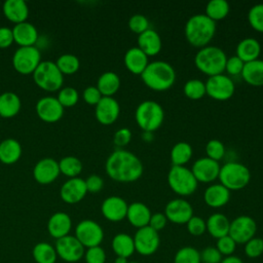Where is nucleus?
<instances>
[{"label": "nucleus", "instance_id": "f257e3e1", "mask_svg": "<svg viewBox=\"0 0 263 263\" xmlns=\"http://www.w3.org/2000/svg\"><path fill=\"white\" fill-rule=\"evenodd\" d=\"M105 170L107 175L119 183H133L138 181L144 172L141 159L130 151L117 149L107 158Z\"/></svg>", "mask_w": 263, "mask_h": 263}, {"label": "nucleus", "instance_id": "f03ea898", "mask_svg": "<svg viewBox=\"0 0 263 263\" xmlns=\"http://www.w3.org/2000/svg\"><path fill=\"white\" fill-rule=\"evenodd\" d=\"M216 33V23L204 13H197L190 16L184 27L186 40L194 47L209 45Z\"/></svg>", "mask_w": 263, "mask_h": 263}, {"label": "nucleus", "instance_id": "7ed1b4c3", "mask_svg": "<svg viewBox=\"0 0 263 263\" xmlns=\"http://www.w3.org/2000/svg\"><path fill=\"white\" fill-rule=\"evenodd\" d=\"M140 76L144 84L154 91L167 90L176 81V71L174 67L164 61L149 63Z\"/></svg>", "mask_w": 263, "mask_h": 263}, {"label": "nucleus", "instance_id": "20e7f679", "mask_svg": "<svg viewBox=\"0 0 263 263\" xmlns=\"http://www.w3.org/2000/svg\"><path fill=\"white\" fill-rule=\"evenodd\" d=\"M227 55L224 50L215 45H206L201 47L194 57L196 68L209 77L223 74Z\"/></svg>", "mask_w": 263, "mask_h": 263}, {"label": "nucleus", "instance_id": "39448f33", "mask_svg": "<svg viewBox=\"0 0 263 263\" xmlns=\"http://www.w3.org/2000/svg\"><path fill=\"white\" fill-rule=\"evenodd\" d=\"M135 119L143 132L153 133L161 126L164 119V111L157 102L146 100L136 108Z\"/></svg>", "mask_w": 263, "mask_h": 263}, {"label": "nucleus", "instance_id": "423d86ee", "mask_svg": "<svg viewBox=\"0 0 263 263\" xmlns=\"http://www.w3.org/2000/svg\"><path fill=\"white\" fill-rule=\"evenodd\" d=\"M218 179L228 190L236 191L250 183L251 172L248 166L240 162L229 161L221 166Z\"/></svg>", "mask_w": 263, "mask_h": 263}, {"label": "nucleus", "instance_id": "0eeeda50", "mask_svg": "<svg viewBox=\"0 0 263 263\" xmlns=\"http://www.w3.org/2000/svg\"><path fill=\"white\" fill-rule=\"evenodd\" d=\"M33 79L41 89L53 92L62 88L64 75L61 73L54 62L41 61L33 73Z\"/></svg>", "mask_w": 263, "mask_h": 263}, {"label": "nucleus", "instance_id": "6e6552de", "mask_svg": "<svg viewBox=\"0 0 263 263\" xmlns=\"http://www.w3.org/2000/svg\"><path fill=\"white\" fill-rule=\"evenodd\" d=\"M167 184L176 194L188 196L195 192L198 182L185 165H172L167 173Z\"/></svg>", "mask_w": 263, "mask_h": 263}, {"label": "nucleus", "instance_id": "1a4fd4ad", "mask_svg": "<svg viewBox=\"0 0 263 263\" xmlns=\"http://www.w3.org/2000/svg\"><path fill=\"white\" fill-rule=\"evenodd\" d=\"M41 63V53L36 46L18 47L12 55V66L16 72L23 75L33 74Z\"/></svg>", "mask_w": 263, "mask_h": 263}, {"label": "nucleus", "instance_id": "9d476101", "mask_svg": "<svg viewBox=\"0 0 263 263\" xmlns=\"http://www.w3.org/2000/svg\"><path fill=\"white\" fill-rule=\"evenodd\" d=\"M74 235L81 242V245L87 249L101 246L104 239V230L98 222L90 219H85L76 225Z\"/></svg>", "mask_w": 263, "mask_h": 263}, {"label": "nucleus", "instance_id": "9b49d317", "mask_svg": "<svg viewBox=\"0 0 263 263\" xmlns=\"http://www.w3.org/2000/svg\"><path fill=\"white\" fill-rule=\"evenodd\" d=\"M204 84L205 93L216 101H227L234 95L235 91L233 80L225 74L211 76L208 78Z\"/></svg>", "mask_w": 263, "mask_h": 263}, {"label": "nucleus", "instance_id": "f8f14e48", "mask_svg": "<svg viewBox=\"0 0 263 263\" xmlns=\"http://www.w3.org/2000/svg\"><path fill=\"white\" fill-rule=\"evenodd\" d=\"M257 232L256 221L247 215H241L230 221L228 235L236 245H245L251 238L255 237Z\"/></svg>", "mask_w": 263, "mask_h": 263}, {"label": "nucleus", "instance_id": "ddd939ff", "mask_svg": "<svg viewBox=\"0 0 263 263\" xmlns=\"http://www.w3.org/2000/svg\"><path fill=\"white\" fill-rule=\"evenodd\" d=\"M54 249L58 257L68 263H76L80 261L85 252V248L81 242L75 237V235L71 234L57 239Z\"/></svg>", "mask_w": 263, "mask_h": 263}, {"label": "nucleus", "instance_id": "4468645a", "mask_svg": "<svg viewBox=\"0 0 263 263\" xmlns=\"http://www.w3.org/2000/svg\"><path fill=\"white\" fill-rule=\"evenodd\" d=\"M133 238L135 250L141 256L147 257L155 254L160 246L159 233L149 226L137 229Z\"/></svg>", "mask_w": 263, "mask_h": 263}, {"label": "nucleus", "instance_id": "2eb2a0df", "mask_svg": "<svg viewBox=\"0 0 263 263\" xmlns=\"http://www.w3.org/2000/svg\"><path fill=\"white\" fill-rule=\"evenodd\" d=\"M167 221L183 225L186 224L193 216V208L189 201L184 198H175L170 200L164 208L163 213Z\"/></svg>", "mask_w": 263, "mask_h": 263}, {"label": "nucleus", "instance_id": "dca6fc26", "mask_svg": "<svg viewBox=\"0 0 263 263\" xmlns=\"http://www.w3.org/2000/svg\"><path fill=\"white\" fill-rule=\"evenodd\" d=\"M64 107L54 97H43L36 103V113L38 117L48 123L59 121L64 115Z\"/></svg>", "mask_w": 263, "mask_h": 263}, {"label": "nucleus", "instance_id": "f3484780", "mask_svg": "<svg viewBox=\"0 0 263 263\" xmlns=\"http://www.w3.org/2000/svg\"><path fill=\"white\" fill-rule=\"evenodd\" d=\"M220 164L218 161L209 157H201L194 161L191 167V172L194 175L197 182L211 183L218 179L220 173Z\"/></svg>", "mask_w": 263, "mask_h": 263}, {"label": "nucleus", "instance_id": "a211bd4d", "mask_svg": "<svg viewBox=\"0 0 263 263\" xmlns=\"http://www.w3.org/2000/svg\"><path fill=\"white\" fill-rule=\"evenodd\" d=\"M128 204L120 196L112 195L105 198L101 204L104 218L110 222H120L126 218Z\"/></svg>", "mask_w": 263, "mask_h": 263}, {"label": "nucleus", "instance_id": "6ab92c4d", "mask_svg": "<svg viewBox=\"0 0 263 263\" xmlns=\"http://www.w3.org/2000/svg\"><path fill=\"white\" fill-rule=\"evenodd\" d=\"M119 113V103L113 97H103L95 106L96 118L103 125L114 123L117 120Z\"/></svg>", "mask_w": 263, "mask_h": 263}, {"label": "nucleus", "instance_id": "aec40b11", "mask_svg": "<svg viewBox=\"0 0 263 263\" xmlns=\"http://www.w3.org/2000/svg\"><path fill=\"white\" fill-rule=\"evenodd\" d=\"M60 174L59 162L49 157H45L37 161L33 168V177L35 181L42 185H47L54 182Z\"/></svg>", "mask_w": 263, "mask_h": 263}, {"label": "nucleus", "instance_id": "412c9836", "mask_svg": "<svg viewBox=\"0 0 263 263\" xmlns=\"http://www.w3.org/2000/svg\"><path fill=\"white\" fill-rule=\"evenodd\" d=\"M87 193L85 181L79 177L70 178L67 180L60 189L61 198L66 203H77L81 201Z\"/></svg>", "mask_w": 263, "mask_h": 263}, {"label": "nucleus", "instance_id": "4be33fe9", "mask_svg": "<svg viewBox=\"0 0 263 263\" xmlns=\"http://www.w3.org/2000/svg\"><path fill=\"white\" fill-rule=\"evenodd\" d=\"M72 228L71 217L65 212L52 214L47 221V231L55 239L68 235Z\"/></svg>", "mask_w": 263, "mask_h": 263}, {"label": "nucleus", "instance_id": "5701e85b", "mask_svg": "<svg viewBox=\"0 0 263 263\" xmlns=\"http://www.w3.org/2000/svg\"><path fill=\"white\" fill-rule=\"evenodd\" d=\"M230 199V190L221 183L212 184L204 190L203 200L206 205L213 209H219L228 203Z\"/></svg>", "mask_w": 263, "mask_h": 263}, {"label": "nucleus", "instance_id": "b1692460", "mask_svg": "<svg viewBox=\"0 0 263 263\" xmlns=\"http://www.w3.org/2000/svg\"><path fill=\"white\" fill-rule=\"evenodd\" d=\"M151 215L150 209L144 202L135 201L128 204L125 219H127L132 226L139 229L148 226Z\"/></svg>", "mask_w": 263, "mask_h": 263}, {"label": "nucleus", "instance_id": "393cba45", "mask_svg": "<svg viewBox=\"0 0 263 263\" xmlns=\"http://www.w3.org/2000/svg\"><path fill=\"white\" fill-rule=\"evenodd\" d=\"M12 33L14 42L20 45V47L35 46L38 40V31L36 27L29 22L14 25L12 28Z\"/></svg>", "mask_w": 263, "mask_h": 263}, {"label": "nucleus", "instance_id": "a878e982", "mask_svg": "<svg viewBox=\"0 0 263 263\" xmlns=\"http://www.w3.org/2000/svg\"><path fill=\"white\" fill-rule=\"evenodd\" d=\"M138 47L147 57H154L160 52L162 41L159 34L155 30L148 29L147 31L138 35Z\"/></svg>", "mask_w": 263, "mask_h": 263}, {"label": "nucleus", "instance_id": "bb28decb", "mask_svg": "<svg viewBox=\"0 0 263 263\" xmlns=\"http://www.w3.org/2000/svg\"><path fill=\"white\" fill-rule=\"evenodd\" d=\"M125 68L133 74L141 75L148 66V57L138 47H130L126 50L123 57Z\"/></svg>", "mask_w": 263, "mask_h": 263}, {"label": "nucleus", "instance_id": "cd10ccee", "mask_svg": "<svg viewBox=\"0 0 263 263\" xmlns=\"http://www.w3.org/2000/svg\"><path fill=\"white\" fill-rule=\"evenodd\" d=\"M4 16L14 25L27 22L29 7L24 0H6L3 3Z\"/></svg>", "mask_w": 263, "mask_h": 263}, {"label": "nucleus", "instance_id": "c85d7f7f", "mask_svg": "<svg viewBox=\"0 0 263 263\" xmlns=\"http://www.w3.org/2000/svg\"><path fill=\"white\" fill-rule=\"evenodd\" d=\"M261 53V44L256 38L247 37L241 39L236 45V57L245 64L258 60Z\"/></svg>", "mask_w": 263, "mask_h": 263}, {"label": "nucleus", "instance_id": "c756f323", "mask_svg": "<svg viewBox=\"0 0 263 263\" xmlns=\"http://www.w3.org/2000/svg\"><path fill=\"white\" fill-rule=\"evenodd\" d=\"M111 248L116 257H123L126 259L132 257L136 252L133 236L124 232H119L113 236Z\"/></svg>", "mask_w": 263, "mask_h": 263}, {"label": "nucleus", "instance_id": "7c9ffc66", "mask_svg": "<svg viewBox=\"0 0 263 263\" xmlns=\"http://www.w3.org/2000/svg\"><path fill=\"white\" fill-rule=\"evenodd\" d=\"M205 225L209 234L212 237L218 239L228 234L230 221L224 214L214 213L206 219Z\"/></svg>", "mask_w": 263, "mask_h": 263}, {"label": "nucleus", "instance_id": "2f4dec72", "mask_svg": "<svg viewBox=\"0 0 263 263\" xmlns=\"http://www.w3.org/2000/svg\"><path fill=\"white\" fill-rule=\"evenodd\" d=\"M22 156V146L20 142L12 138L4 139L0 142V161L4 164H12Z\"/></svg>", "mask_w": 263, "mask_h": 263}, {"label": "nucleus", "instance_id": "473e14b6", "mask_svg": "<svg viewBox=\"0 0 263 263\" xmlns=\"http://www.w3.org/2000/svg\"><path fill=\"white\" fill-rule=\"evenodd\" d=\"M240 75L249 85L263 86V60L246 63Z\"/></svg>", "mask_w": 263, "mask_h": 263}, {"label": "nucleus", "instance_id": "72a5a7b5", "mask_svg": "<svg viewBox=\"0 0 263 263\" xmlns=\"http://www.w3.org/2000/svg\"><path fill=\"white\" fill-rule=\"evenodd\" d=\"M22 102L20 97L12 91H5L0 95V116L12 118L20 112Z\"/></svg>", "mask_w": 263, "mask_h": 263}, {"label": "nucleus", "instance_id": "f704fd0d", "mask_svg": "<svg viewBox=\"0 0 263 263\" xmlns=\"http://www.w3.org/2000/svg\"><path fill=\"white\" fill-rule=\"evenodd\" d=\"M96 86L103 97H112L120 87V78L115 72L107 71L101 74Z\"/></svg>", "mask_w": 263, "mask_h": 263}, {"label": "nucleus", "instance_id": "c9c22d12", "mask_svg": "<svg viewBox=\"0 0 263 263\" xmlns=\"http://www.w3.org/2000/svg\"><path fill=\"white\" fill-rule=\"evenodd\" d=\"M32 256L36 263H55L58 259L54 246L46 241L37 242L33 247Z\"/></svg>", "mask_w": 263, "mask_h": 263}, {"label": "nucleus", "instance_id": "e433bc0d", "mask_svg": "<svg viewBox=\"0 0 263 263\" xmlns=\"http://www.w3.org/2000/svg\"><path fill=\"white\" fill-rule=\"evenodd\" d=\"M170 155L173 165H185L191 159L193 149L186 142H178L173 146Z\"/></svg>", "mask_w": 263, "mask_h": 263}, {"label": "nucleus", "instance_id": "4c0bfd02", "mask_svg": "<svg viewBox=\"0 0 263 263\" xmlns=\"http://www.w3.org/2000/svg\"><path fill=\"white\" fill-rule=\"evenodd\" d=\"M230 10L229 3L226 0H211L205 6V15L215 23L224 20Z\"/></svg>", "mask_w": 263, "mask_h": 263}, {"label": "nucleus", "instance_id": "58836bf2", "mask_svg": "<svg viewBox=\"0 0 263 263\" xmlns=\"http://www.w3.org/2000/svg\"><path fill=\"white\" fill-rule=\"evenodd\" d=\"M60 173L70 178H76L82 172L83 165L79 158L76 156H65L59 161Z\"/></svg>", "mask_w": 263, "mask_h": 263}, {"label": "nucleus", "instance_id": "ea45409f", "mask_svg": "<svg viewBox=\"0 0 263 263\" xmlns=\"http://www.w3.org/2000/svg\"><path fill=\"white\" fill-rule=\"evenodd\" d=\"M54 63L63 75H72L76 73L80 67L79 59L72 53L61 54Z\"/></svg>", "mask_w": 263, "mask_h": 263}, {"label": "nucleus", "instance_id": "a19ab883", "mask_svg": "<svg viewBox=\"0 0 263 263\" xmlns=\"http://www.w3.org/2000/svg\"><path fill=\"white\" fill-rule=\"evenodd\" d=\"M173 263H201L200 253L194 247H182L176 252Z\"/></svg>", "mask_w": 263, "mask_h": 263}, {"label": "nucleus", "instance_id": "79ce46f5", "mask_svg": "<svg viewBox=\"0 0 263 263\" xmlns=\"http://www.w3.org/2000/svg\"><path fill=\"white\" fill-rule=\"evenodd\" d=\"M184 95L190 100H199L205 93V84L199 79H189L183 87Z\"/></svg>", "mask_w": 263, "mask_h": 263}, {"label": "nucleus", "instance_id": "37998d69", "mask_svg": "<svg viewBox=\"0 0 263 263\" xmlns=\"http://www.w3.org/2000/svg\"><path fill=\"white\" fill-rule=\"evenodd\" d=\"M57 99L64 108H69L77 104L79 100V93L76 88L71 86H66L59 90Z\"/></svg>", "mask_w": 263, "mask_h": 263}, {"label": "nucleus", "instance_id": "c03bdc74", "mask_svg": "<svg viewBox=\"0 0 263 263\" xmlns=\"http://www.w3.org/2000/svg\"><path fill=\"white\" fill-rule=\"evenodd\" d=\"M248 22L255 31L263 33V3L255 4L250 8Z\"/></svg>", "mask_w": 263, "mask_h": 263}, {"label": "nucleus", "instance_id": "a18cd8bd", "mask_svg": "<svg viewBox=\"0 0 263 263\" xmlns=\"http://www.w3.org/2000/svg\"><path fill=\"white\" fill-rule=\"evenodd\" d=\"M205 153L206 157L219 162L225 155V146L220 140H210L205 145Z\"/></svg>", "mask_w": 263, "mask_h": 263}, {"label": "nucleus", "instance_id": "49530a36", "mask_svg": "<svg viewBox=\"0 0 263 263\" xmlns=\"http://www.w3.org/2000/svg\"><path fill=\"white\" fill-rule=\"evenodd\" d=\"M245 255L250 259H257L263 255V238L253 237L245 245Z\"/></svg>", "mask_w": 263, "mask_h": 263}, {"label": "nucleus", "instance_id": "de8ad7c7", "mask_svg": "<svg viewBox=\"0 0 263 263\" xmlns=\"http://www.w3.org/2000/svg\"><path fill=\"white\" fill-rule=\"evenodd\" d=\"M83 258L85 263H106L107 254L101 246H97L85 249Z\"/></svg>", "mask_w": 263, "mask_h": 263}, {"label": "nucleus", "instance_id": "09e8293b", "mask_svg": "<svg viewBox=\"0 0 263 263\" xmlns=\"http://www.w3.org/2000/svg\"><path fill=\"white\" fill-rule=\"evenodd\" d=\"M128 28L132 32L140 35L149 29V21L144 14L136 13L129 17Z\"/></svg>", "mask_w": 263, "mask_h": 263}, {"label": "nucleus", "instance_id": "8fccbe9b", "mask_svg": "<svg viewBox=\"0 0 263 263\" xmlns=\"http://www.w3.org/2000/svg\"><path fill=\"white\" fill-rule=\"evenodd\" d=\"M236 246H237L236 242L228 234L218 238L217 242H216V248L223 257H228V256L234 255Z\"/></svg>", "mask_w": 263, "mask_h": 263}, {"label": "nucleus", "instance_id": "3c124183", "mask_svg": "<svg viewBox=\"0 0 263 263\" xmlns=\"http://www.w3.org/2000/svg\"><path fill=\"white\" fill-rule=\"evenodd\" d=\"M187 231L192 236H200L206 231L205 221L198 216H192L189 221L186 223Z\"/></svg>", "mask_w": 263, "mask_h": 263}, {"label": "nucleus", "instance_id": "603ef678", "mask_svg": "<svg viewBox=\"0 0 263 263\" xmlns=\"http://www.w3.org/2000/svg\"><path fill=\"white\" fill-rule=\"evenodd\" d=\"M199 253L201 263H220L223 259V256L220 254L216 247H205Z\"/></svg>", "mask_w": 263, "mask_h": 263}, {"label": "nucleus", "instance_id": "864d4df0", "mask_svg": "<svg viewBox=\"0 0 263 263\" xmlns=\"http://www.w3.org/2000/svg\"><path fill=\"white\" fill-rule=\"evenodd\" d=\"M245 63L237 58L236 55H232L227 58L226 61V65H225V71L232 76H236V75H240L241 71L243 69Z\"/></svg>", "mask_w": 263, "mask_h": 263}, {"label": "nucleus", "instance_id": "5fc2aeb1", "mask_svg": "<svg viewBox=\"0 0 263 263\" xmlns=\"http://www.w3.org/2000/svg\"><path fill=\"white\" fill-rule=\"evenodd\" d=\"M82 97H83V100L85 103H87L88 105H93V106H96L100 102V100L103 98V96L101 95V92L99 91L97 86H93V85L85 87L83 90Z\"/></svg>", "mask_w": 263, "mask_h": 263}, {"label": "nucleus", "instance_id": "6e6d98bb", "mask_svg": "<svg viewBox=\"0 0 263 263\" xmlns=\"http://www.w3.org/2000/svg\"><path fill=\"white\" fill-rule=\"evenodd\" d=\"M132 140V132L127 127H121L117 129L113 137V142L117 147L126 146Z\"/></svg>", "mask_w": 263, "mask_h": 263}, {"label": "nucleus", "instance_id": "4d7b16f0", "mask_svg": "<svg viewBox=\"0 0 263 263\" xmlns=\"http://www.w3.org/2000/svg\"><path fill=\"white\" fill-rule=\"evenodd\" d=\"M84 181H85L87 192H90V193H98L104 187V181L98 175H90Z\"/></svg>", "mask_w": 263, "mask_h": 263}, {"label": "nucleus", "instance_id": "13d9d810", "mask_svg": "<svg viewBox=\"0 0 263 263\" xmlns=\"http://www.w3.org/2000/svg\"><path fill=\"white\" fill-rule=\"evenodd\" d=\"M166 223H167V219H166L165 215L163 213L157 212V213H154L151 215L148 226L151 227L152 229H154L155 231L159 232L166 226Z\"/></svg>", "mask_w": 263, "mask_h": 263}, {"label": "nucleus", "instance_id": "bf43d9fd", "mask_svg": "<svg viewBox=\"0 0 263 263\" xmlns=\"http://www.w3.org/2000/svg\"><path fill=\"white\" fill-rule=\"evenodd\" d=\"M14 42L12 29L0 27V48H7Z\"/></svg>", "mask_w": 263, "mask_h": 263}, {"label": "nucleus", "instance_id": "052dcab7", "mask_svg": "<svg viewBox=\"0 0 263 263\" xmlns=\"http://www.w3.org/2000/svg\"><path fill=\"white\" fill-rule=\"evenodd\" d=\"M220 263H243V261L238 256L231 255V256H228V257H223V259Z\"/></svg>", "mask_w": 263, "mask_h": 263}, {"label": "nucleus", "instance_id": "680f3d73", "mask_svg": "<svg viewBox=\"0 0 263 263\" xmlns=\"http://www.w3.org/2000/svg\"><path fill=\"white\" fill-rule=\"evenodd\" d=\"M142 139L146 142H151L153 141V133H149V132H143L142 134Z\"/></svg>", "mask_w": 263, "mask_h": 263}, {"label": "nucleus", "instance_id": "e2e57ef3", "mask_svg": "<svg viewBox=\"0 0 263 263\" xmlns=\"http://www.w3.org/2000/svg\"><path fill=\"white\" fill-rule=\"evenodd\" d=\"M114 263H128V260L123 257H116L114 260Z\"/></svg>", "mask_w": 263, "mask_h": 263}, {"label": "nucleus", "instance_id": "0e129e2a", "mask_svg": "<svg viewBox=\"0 0 263 263\" xmlns=\"http://www.w3.org/2000/svg\"><path fill=\"white\" fill-rule=\"evenodd\" d=\"M128 263H139V262H137V261H128Z\"/></svg>", "mask_w": 263, "mask_h": 263}, {"label": "nucleus", "instance_id": "69168bd1", "mask_svg": "<svg viewBox=\"0 0 263 263\" xmlns=\"http://www.w3.org/2000/svg\"><path fill=\"white\" fill-rule=\"evenodd\" d=\"M0 118H1V116H0Z\"/></svg>", "mask_w": 263, "mask_h": 263}]
</instances>
